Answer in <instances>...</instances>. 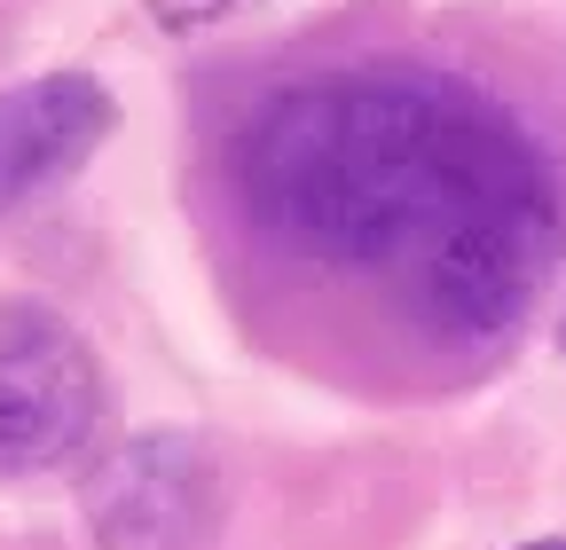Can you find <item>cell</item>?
<instances>
[{
    "label": "cell",
    "mask_w": 566,
    "mask_h": 550,
    "mask_svg": "<svg viewBox=\"0 0 566 550\" xmlns=\"http://www.w3.org/2000/svg\"><path fill=\"white\" fill-rule=\"evenodd\" d=\"M103 441V370L87 338L48 307H0V472L48 479Z\"/></svg>",
    "instance_id": "obj_2"
},
{
    "label": "cell",
    "mask_w": 566,
    "mask_h": 550,
    "mask_svg": "<svg viewBox=\"0 0 566 550\" xmlns=\"http://www.w3.org/2000/svg\"><path fill=\"white\" fill-rule=\"evenodd\" d=\"M244 213L394 292L441 338H504L558 260V189L527 126L449 72H323L237 134Z\"/></svg>",
    "instance_id": "obj_1"
},
{
    "label": "cell",
    "mask_w": 566,
    "mask_h": 550,
    "mask_svg": "<svg viewBox=\"0 0 566 550\" xmlns=\"http://www.w3.org/2000/svg\"><path fill=\"white\" fill-rule=\"evenodd\" d=\"M111 118L118 103L87 72H48L0 95V221L32 204L40 189H55L63 173H80L111 134Z\"/></svg>",
    "instance_id": "obj_4"
},
{
    "label": "cell",
    "mask_w": 566,
    "mask_h": 550,
    "mask_svg": "<svg viewBox=\"0 0 566 550\" xmlns=\"http://www.w3.org/2000/svg\"><path fill=\"white\" fill-rule=\"evenodd\" d=\"M221 511V472L189 433H142L111 448L87 479L95 550H212Z\"/></svg>",
    "instance_id": "obj_3"
},
{
    "label": "cell",
    "mask_w": 566,
    "mask_h": 550,
    "mask_svg": "<svg viewBox=\"0 0 566 550\" xmlns=\"http://www.w3.org/2000/svg\"><path fill=\"white\" fill-rule=\"evenodd\" d=\"M166 32H197V24H221V17H237V9H252V0H142Z\"/></svg>",
    "instance_id": "obj_5"
},
{
    "label": "cell",
    "mask_w": 566,
    "mask_h": 550,
    "mask_svg": "<svg viewBox=\"0 0 566 550\" xmlns=\"http://www.w3.org/2000/svg\"><path fill=\"white\" fill-rule=\"evenodd\" d=\"M527 550H566V542H527Z\"/></svg>",
    "instance_id": "obj_6"
},
{
    "label": "cell",
    "mask_w": 566,
    "mask_h": 550,
    "mask_svg": "<svg viewBox=\"0 0 566 550\" xmlns=\"http://www.w3.org/2000/svg\"><path fill=\"white\" fill-rule=\"evenodd\" d=\"M558 347H566V322H558Z\"/></svg>",
    "instance_id": "obj_7"
}]
</instances>
